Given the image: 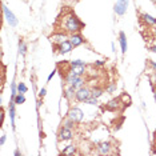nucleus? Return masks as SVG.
Wrapping results in <instances>:
<instances>
[{"label":"nucleus","instance_id":"obj_11","mask_svg":"<svg viewBox=\"0 0 156 156\" xmlns=\"http://www.w3.org/2000/svg\"><path fill=\"white\" fill-rule=\"evenodd\" d=\"M140 19L143 20L144 23H147L148 26H156V19H154V17L150 16V15H147V13H141Z\"/></svg>","mask_w":156,"mask_h":156},{"label":"nucleus","instance_id":"obj_2","mask_svg":"<svg viewBox=\"0 0 156 156\" xmlns=\"http://www.w3.org/2000/svg\"><path fill=\"white\" fill-rule=\"evenodd\" d=\"M72 44H71L69 40H64L59 44H54V49L56 51V54H67L72 49Z\"/></svg>","mask_w":156,"mask_h":156},{"label":"nucleus","instance_id":"obj_24","mask_svg":"<svg viewBox=\"0 0 156 156\" xmlns=\"http://www.w3.org/2000/svg\"><path fill=\"white\" fill-rule=\"evenodd\" d=\"M151 64H152V67H154V68H156V62H151Z\"/></svg>","mask_w":156,"mask_h":156},{"label":"nucleus","instance_id":"obj_12","mask_svg":"<svg viewBox=\"0 0 156 156\" xmlns=\"http://www.w3.org/2000/svg\"><path fill=\"white\" fill-rule=\"evenodd\" d=\"M76 95V88L73 87V86H69L68 88L66 90V94H64V96L67 98V99H71L72 96H75Z\"/></svg>","mask_w":156,"mask_h":156},{"label":"nucleus","instance_id":"obj_10","mask_svg":"<svg viewBox=\"0 0 156 156\" xmlns=\"http://www.w3.org/2000/svg\"><path fill=\"white\" fill-rule=\"evenodd\" d=\"M98 150H99V154L107 155V154H109V150H111V144H109L108 141H105V143H100L99 144V147H98Z\"/></svg>","mask_w":156,"mask_h":156},{"label":"nucleus","instance_id":"obj_3","mask_svg":"<svg viewBox=\"0 0 156 156\" xmlns=\"http://www.w3.org/2000/svg\"><path fill=\"white\" fill-rule=\"evenodd\" d=\"M92 96V91H90L88 88H80V90L76 91V95H75V99L77 101H87L88 99Z\"/></svg>","mask_w":156,"mask_h":156},{"label":"nucleus","instance_id":"obj_22","mask_svg":"<svg viewBox=\"0 0 156 156\" xmlns=\"http://www.w3.org/2000/svg\"><path fill=\"white\" fill-rule=\"evenodd\" d=\"M40 95H41V96H44V95H45V90H41L40 91Z\"/></svg>","mask_w":156,"mask_h":156},{"label":"nucleus","instance_id":"obj_26","mask_svg":"<svg viewBox=\"0 0 156 156\" xmlns=\"http://www.w3.org/2000/svg\"><path fill=\"white\" fill-rule=\"evenodd\" d=\"M152 2H155V3H156V0H152Z\"/></svg>","mask_w":156,"mask_h":156},{"label":"nucleus","instance_id":"obj_9","mask_svg":"<svg viewBox=\"0 0 156 156\" xmlns=\"http://www.w3.org/2000/svg\"><path fill=\"white\" fill-rule=\"evenodd\" d=\"M3 9H4V15H5V17H7V22L9 23V26L15 27L16 24H17V20H16V17L12 15V12L9 11V9L7 8L5 5H3Z\"/></svg>","mask_w":156,"mask_h":156},{"label":"nucleus","instance_id":"obj_19","mask_svg":"<svg viewBox=\"0 0 156 156\" xmlns=\"http://www.w3.org/2000/svg\"><path fill=\"white\" fill-rule=\"evenodd\" d=\"M86 103H88V104H92V105H95V104H98V100H96V98L92 96V98L88 99V100H87Z\"/></svg>","mask_w":156,"mask_h":156},{"label":"nucleus","instance_id":"obj_25","mask_svg":"<svg viewBox=\"0 0 156 156\" xmlns=\"http://www.w3.org/2000/svg\"><path fill=\"white\" fill-rule=\"evenodd\" d=\"M155 100H156V92H155Z\"/></svg>","mask_w":156,"mask_h":156},{"label":"nucleus","instance_id":"obj_1","mask_svg":"<svg viewBox=\"0 0 156 156\" xmlns=\"http://www.w3.org/2000/svg\"><path fill=\"white\" fill-rule=\"evenodd\" d=\"M84 28V23L81 22L76 13L71 8H63L62 13L58 16L54 24V32H60L66 35H73L81 32Z\"/></svg>","mask_w":156,"mask_h":156},{"label":"nucleus","instance_id":"obj_5","mask_svg":"<svg viewBox=\"0 0 156 156\" xmlns=\"http://www.w3.org/2000/svg\"><path fill=\"white\" fill-rule=\"evenodd\" d=\"M127 5H128V0H118L115 4V12L118 15H124L127 11Z\"/></svg>","mask_w":156,"mask_h":156},{"label":"nucleus","instance_id":"obj_8","mask_svg":"<svg viewBox=\"0 0 156 156\" xmlns=\"http://www.w3.org/2000/svg\"><path fill=\"white\" fill-rule=\"evenodd\" d=\"M72 131L68 127H62L60 128V132H59V139L60 140H69L71 137H72Z\"/></svg>","mask_w":156,"mask_h":156},{"label":"nucleus","instance_id":"obj_18","mask_svg":"<svg viewBox=\"0 0 156 156\" xmlns=\"http://www.w3.org/2000/svg\"><path fill=\"white\" fill-rule=\"evenodd\" d=\"M27 91V87L24 86V83H20L19 84V94H24Z\"/></svg>","mask_w":156,"mask_h":156},{"label":"nucleus","instance_id":"obj_6","mask_svg":"<svg viewBox=\"0 0 156 156\" xmlns=\"http://www.w3.org/2000/svg\"><path fill=\"white\" fill-rule=\"evenodd\" d=\"M68 118L72 119L73 122H81V119H83V111L79 108H72L71 111L68 112Z\"/></svg>","mask_w":156,"mask_h":156},{"label":"nucleus","instance_id":"obj_13","mask_svg":"<svg viewBox=\"0 0 156 156\" xmlns=\"http://www.w3.org/2000/svg\"><path fill=\"white\" fill-rule=\"evenodd\" d=\"M120 44H122V51L123 54L127 52V39H126V35L123 32H120Z\"/></svg>","mask_w":156,"mask_h":156},{"label":"nucleus","instance_id":"obj_7","mask_svg":"<svg viewBox=\"0 0 156 156\" xmlns=\"http://www.w3.org/2000/svg\"><path fill=\"white\" fill-rule=\"evenodd\" d=\"M69 41H71V44H72V47H73V48H76V47H79L80 44H83L84 41H86V39L81 36L80 32H79V34H73V35H71Z\"/></svg>","mask_w":156,"mask_h":156},{"label":"nucleus","instance_id":"obj_15","mask_svg":"<svg viewBox=\"0 0 156 156\" xmlns=\"http://www.w3.org/2000/svg\"><path fill=\"white\" fill-rule=\"evenodd\" d=\"M75 152H76V148L73 147V145H68V147L63 151V154H64V155H73Z\"/></svg>","mask_w":156,"mask_h":156},{"label":"nucleus","instance_id":"obj_16","mask_svg":"<svg viewBox=\"0 0 156 156\" xmlns=\"http://www.w3.org/2000/svg\"><path fill=\"white\" fill-rule=\"evenodd\" d=\"M13 100H15V104H22V103H24V100H26V99H24L23 94H20V95H17V96H15V99H13Z\"/></svg>","mask_w":156,"mask_h":156},{"label":"nucleus","instance_id":"obj_20","mask_svg":"<svg viewBox=\"0 0 156 156\" xmlns=\"http://www.w3.org/2000/svg\"><path fill=\"white\" fill-rule=\"evenodd\" d=\"M26 49H27V48H26V45H24L23 43L20 44V52H22V55H24V54H26Z\"/></svg>","mask_w":156,"mask_h":156},{"label":"nucleus","instance_id":"obj_23","mask_svg":"<svg viewBox=\"0 0 156 156\" xmlns=\"http://www.w3.org/2000/svg\"><path fill=\"white\" fill-rule=\"evenodd\" d=\"M4 141H5V136H2V144H4Z\"/></svg>","mask_w":156,"mask_h":156},{"label":"nucleus","instance_id":"obj_4","mask_svg":"<svg viewBox=\"0 0 156 156\" xmlns=\"http://www.w3.org/2000/svg\"><path fill=\"white\" fill-rule=\"evenodd\" d=\"M120 104H122V98H118V99H113V100L108 101L107 104L104 105V109L107 111H111V112H116V111H122L123 108H120Z\"/></svg>","mask_w":156,"mask_h":156},{"label":"nucleus","instance_id":"obj_17","mask_svg":"<svg viewBox=\"0 0 156 156\" xmlns=\"http://www.w3.org/2000/svg\"><path fill=\"white\" fill-rule=\"evenodd\" d=\"M105 91L109 92V94H112L113 91H116V83H112V84H111V86H109L108 88H105Z\"/></svg>","mask_w":156,"mask_h":156},{"label":"nucleus","instance_id":"obj_21","mask_svg":"<svg viewBox=\"0 0 156 156\" xmlns=\"http://www.w3.org/2000/svg\"><path fill=\"white\" fill-rule=\"evenodd\" d=\"M150 51H152V52H156V45H154V47H150Z\"/></svg>","mask_w":156,"mask_h":156},{"label":"nucleus","instance_id":"obj_14","mask_svg":"<svg viewBox=\"0 0 156 156\" xmlns=\"http://www.w3.org/2000/svg\"><path fill=\"white\" fill-rule=\"evenodd\" d=\"M103 91H104V88H103V87H95L94 90H92V96L98 99L99 96H101Z\"/></svg>","mask_w":156,"mask_h":156}]
</instances>
